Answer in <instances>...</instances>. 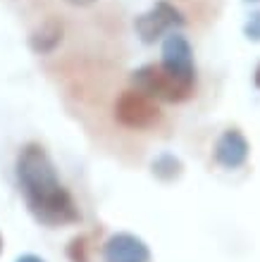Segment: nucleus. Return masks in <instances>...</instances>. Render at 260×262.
<instances>
[{"mask_svg": "<svg viewBox=\"0 0 260 262\" xmlns=\"http://www.w3.org/2000/svg\"><path fill=\"white\" fill-rule=\"evenodd\" d=\"M14 174L27 210L38 224L55 229L82 222L74 195L62 186L53 158L41 143L22 145L14 160Z\"/></svg>", "mask_w": 260, "mask_h": 262, "instance_id": "nucleus-1", "label": "nucleus"}, {"mask_svg": "<svg viewBox=\"0 0 260 262\" xmlns=\"http://www.w3.org/2000/svg\"><path fill=\"white\" fill-rule=\"evenodd\" d=\"M129 81L131 89L151 96L157 103H184V100H189L193 96V89H196V83L179 79L163 62H151L134 69Z\"/></svg>", "mask_w": 260, "mask_h": 262, "instance_id": "nucleus-2", "label": "nucleus"}, {"mask_svg": "<svg viewBox=\"0 0 260 262\" xmlns=\"http://www.w3.org/2000/svg\"><path fill=\"white\" fill-rule=\"evenodd\" d=\"M115 119L124 129L144 131L160 124L163 110H160L157 100H153L151 96H146L136 89H127L119 93L115 103Z\"/></svg>", "mask_w": 260, "mask_h": 262, "instance_id": "nucleus-3", "label": "nucleus"}, {"mask_svg": "<svg viewBox=\"0 0 260 262\" xmlns=\"http://www.w3.org/2000/svg\"><path fill=\"white\" fill-rule=\"evenodd\" d=\"M186 27V17L182 14V10L167 3V0H157L151 10L141 12L134 19V31L146 46H153L165 36L182 31Z\"/></svg>", "mask_w": 260, "mask_h": 262, "instance_id": "nucleus-4", "label": "nucleus"}, {"mask_svg": "<svg viewBox=\"0 0 260 262\" xmlns=\"http://www.w3.org/2000/svg\"><path fill=\"white\" fill-rule=\"evenodd\" d=\"M163 64L172 74L184 79L189 83H196V62H193V48L184 34L165 36L163 38Z\"/></svg>", "mask_w": 260, "mask_h": 262, "instance_id": "nucleus-5", "label": "nucleus"}, {"mask_svg": "<svg viewBox=\"0 0 260 262\" xmlns=\"http://www.w3.org/2000/svg\"><path fill=\"white\" fill-rule=\"evenodd\" d=\"M103 262H151V248L141 236L119 231L103 243Z\"/></svg>", "mask_w": 260, "mask_h": 262, "instance_id": "nucleus-6", "label": "nucleus"}, {"mask_svg": "<svg viewBox=\"0 0 260 262\" xmlns=\"http://www.w3.org/2000/svg\"><path fill=\"white\" fill-rule=\"evenodd\" d=\"M248 155H251V145H248V138L239 129L222 131L219 138L215 141V148H212L215 162L219 167H225V169H239V167H244Z\"/></svg>", "mask_w": 260, "mask_h": 262, "instance_id": "nucleus-7", "label": "nucleus"}, {"mask_svg": "<svg viewBox=\"0 0 260 262\" xmlns=\"http://www.w3.org/2000/svg\"><path fill=\"white\" fill-rule=\"evenodd\" d=\"M62 36H65V29H62L60 21L48 19V21H43L38 29L31 31V36H29V48L34 50L36 55H50L62 43Z\"/></svg>", "mask_w": 260, "mask_h": 262, "instance_id": "nucleus-8", "label": "nucleus"}, {"mask_svg": "<svg viewBox=\"0 0 260 262\" xmlns=\"http://www.w3.org/2000/svg\"><path fill=\"white\" fill-rule=\"evenodd\" d=\"M151 172L157 181H165V184H170V181H177L182 174H184V162L174 155V152H160L155 155L151 162Z\"/></svg>", "mask_w": 260, "mask_h": 262, "instance_id": "nucleus-9", "label": "nucleus"}, {"mask_svg": "<svg viewBox=\"0 0 260 262\" xmlns=\"http://www.w3.org/2000/svg\"><path fill=\"white\" fill-rule=\"evenodd\" d=\"M89 253H91V246H89V236H74L67 246V257L69 262H89Z\"/></svg>", "mask_w": 260, "mask_h": 262, "instance_id": "nucleus-10", "label": "nucleus"}, {"mask_svg": "<svg viewBox=\"0 0 260 262\" xmlns=\"http://www.w3.org/2000/svg\"><path fill=\"white\" fill-rule=\"evenodd\" d=\"M244 36H246L248 41L260 43V10L251 14V17H248V21L244 24Z\"/></svg>", "mask_w": 260, "mask_h": 262, "instance_id": "nucleus-11", "label": "nucleus"}, {"mask_svg": "<svg viewBox=\"0 0 260 262\" xmlns=\"http://www.w3.org/2000/svg\"><path fill=\"white\" fill-rule=\"evenodd\" d=\"M14 262H46L43 257H38V255H34V253H27V255H19Z\"/></svg>", "mask_w": 260, "mask_h": 262, "instance_id": "nucleus-12", "label": "nucleus"}, {"mask_svg": "<svg viewBox=\"0 0 260 262\" xmlns=\"http://www.w3.org/2000/svg\"><path fill=\"white\" fill-rule=\"evenodd\" d=\"M65 3H69V5H74V7H89V5H93L96 0H65Z\"/></svg>", "mask_w": 260, "mask_h": 262, "instance_id": "nucleus-13", "label": "nucleus"}, {"mask_svg": "<svg viewBox=\"0 0 260 262\" xmlns=\"http://www.w3.org/2000/svg\"><path fill=\"white\" fill-rule=\"evenodd\" d=\"M253 86L260 91V64L255 67V72H253Z\"/></svg>", "mask_w": 260, "mask_h": 262, "instance_id": "nucleus-14", "label": "nucleus"}, {"mask_svg": "<svg viewBox=\"0 0 260 262\" xmlns=\"http://www.w3.org/2000/svg\"><path fill=\"white\" fill-rule=\"evenodd\" d=\"M0 253H3V236H0Z\"/></svg>", "mask_w": 260, "mask_h": 262, "instance_id": "nucleus-15", "label": "nucleus"}, {"mask_svg": "<svg viewBox=\"0 0 260 262\" xmlns=\"http://www.w3.org/2000/svg\"><path fill=\"white\" fill-rule=\"evenodd\" d=\"M246 3H258V0H246Z\"/></svg>", "mask_w": 260, "mask_h": 262, "instance_id": "nucleus-16", "label": "nucleus"}]
</instances>
